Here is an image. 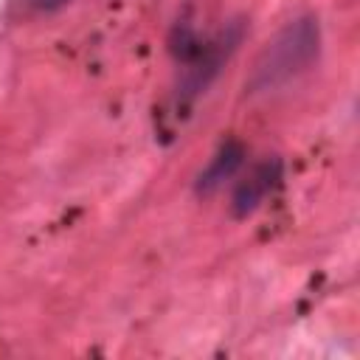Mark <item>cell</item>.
I'll use <instances>...</instances> for the list:
<instances>
[{
  "label": "cell",
  "mask_w": 360,
  "mask_h": 360,
  "mask_svg": "<svg viewBox=\"0 0 360 360\" xmlns=\"http://www.w3.org/2000/svg\"><path fill=\"white\" fill-rule=\"evenodd\" d=\"M248 34V22L242 17L228 20L217 34L200 37L197 28L188 20H177L169 34V51L180 68V76L174 82L172 93V118L183 121L197 101L208 93V87L217 82L222 68L231 62L236 48L242 45Z\"/></svg>",
  "instance_id": "1"
},
{
  "label": "cell",
  "mask_w": 360,
  "mask_h": 360,
  "mask_svg": "<svg viewBox=\"0 0 360 360\" xmlns=\"http://www.w3.org/2000/svg\"><path fill=\"white\" fill-rule=\"evenodd\" d=\"M321 56V22L315 14H301L290 20L276 37L259 51L250 76L245 82L248 93H273L304 76Z\"/></svg>",
  "instance_id": "2"
},
{
  "label": "cell",
  "mask_w": 360,
  "mask_h": 360,
  "mask_svg": "<svg viewBox=\"0 0 360 360\" xmlns=\"http://www.w3.org/2000/svg\"><path fill=\"white\" fill-rule=\"evenodd\" d=\"M281 180H284V160L278 155H267V158L256 160L239 177V183L231 194V214L236 219H248L267 202V197L276 194Z\"/></svg>",
  "instance_id": "3"
},
{
  "label": "cell",
  "mask_w": 360,
  "mask_h": 360,
  "mask_svg": "<svg viewBox=\"0 0 360 360\" xmlns=\"http://www.w3.org/2000/svg\"><path fill=\"white\" fill-rule=\"evenodd\" d=\"M245 158H248V149L239 138H228L219 143V149L214 152V158L208 160V166L197 174L194 180V191L200 197H211L214 191H219L228 180H233L239 174V169L245 166Z\"/></svg>",
  "instance_id": "4"
},
{
  "label": "cell",
  "mask_w": 360,
  "mask_h": 360,
  "mask_svg": "<svg viewBox=\"0 0 360 360\" xmlns=\"http://www.w3.org/2000/svg\"><path fill=\"white\" fill-rule=\"evenodd\" d=\"M37 11H59V8H65L70 0H28Z\"/></svg>",
  "instance_id": "5"
}]
</instances>
